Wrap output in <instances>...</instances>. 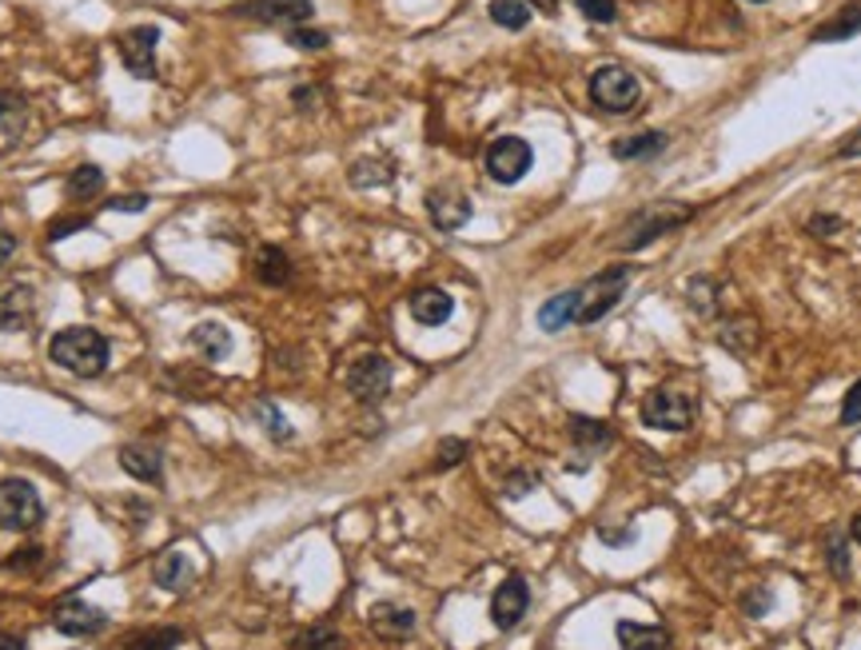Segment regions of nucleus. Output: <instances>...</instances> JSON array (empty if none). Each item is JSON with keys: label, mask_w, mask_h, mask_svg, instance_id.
Here are the masks:
<instances>
[{"label": "nucleus", "mask_w": 861, "mask_h": 650, "mask_svg": "<svg viewBox=\"0 0 861 650\" xmlns=\"http://www.w3.org/2000/svg\"><path fill=\"white\" fill-rule=\"evenodd\" d=\"M48 355L65 372L92 380V375H100L108 367V339L100 332H92V327H65V332L52 335Z\"/></svg>", "instance_id": "f257e3e1"}, {"label": "nucleus", "mask_w": 861, "mask_h": 650, "mask_svg": "<svg viewBox=\"0 0 861 650\" xmlns=\"http://www.w3.org/2000/svg\"><path fill=\"white\" fill-rule=\"evenodd\" d=\"M626 279H630V268H626V264H618V268L598 272L590 284L578 287V316H575V324H595V319H603L606 312H610V307L623 299Z\"/></svg>", "instance_id": "f03ea898"}, {"label": "nucleus", "mask_w": 861, "mask_h": 650, "mask_svg": "<svg viewBox=\"0 0 861 650\" xmlns=\"http://www.w3.org/2000/svg\"><path fill=\"white\" fill-rule=\"evenodd\" d=\"M590 100H595L603 112H630L638 105V80L635 72H626L623 65H603L590 77Z\"/></svg>", "instance_id": "7ed1b4c3"}, {"label": "nucleus", "mask_w": 861, "mask_h": 650, "mask_svg": "<svg viewBox=\"0 0 861 650\" xmlns=\"http://www.w3.org/2000/svg\"><path fill=\"white\" fill-rule=\"evenodd\" d=\"M45 508H40V495L32 483L25 479H4L0 483V526L4 531H29L40 523Z\"/></svg>", "instance_id": "20e7f679"}, {"label": "nucleus", "mask_w": 861, "mask_h": 650, "mask_svg": "<svg viewBox=\"0 0 861 650\" xmlns=\"http://www.w3.org/2000/svg\"><path fill=\"white\" fill-rule=\"evenodd\" d=\"M643 423L658 431H686L694 423V400L686 392L658 387L643 400Z\"/></svg>", "instance_id": "39448f33"}, {"label": "nucleus", "mask_w": 861, "mask_h": 650, "mask_svg": "<svg viewBox=\"0 0 861 650\" xmlns=\"http://www.w3.org/2000/svg\"><path fill=\"white\" fill-rule=\"evenodd\" d=\"M530 164H535V152L522 136H499L487 148V176L495 184H519L530 173Z\"/></svg>", "instance_id": "423d86ee"}, {"label": "nucleus", "mask_w": 861, "mask_h": 650, "mask_svg": "<svg viewBox=\"0 0 861 650\" xmlns=\"http://www.w3.org/2000/svg\"><path fill=\"white\" fill-rule=\"evenodd\" d=\"M156 45H160V32L151 29V24H136V29H128L120 40H116L124 68H128L136 80L156 77Z\"/></svg>", "instance_id": "0eeeda50"}, {"label": "nucleus", "mask_w": 861, "mask_h": 650, "mask_svg": "<svg viewBox=\"0 0 861 650\" xmlns=\"http://www.w3.org/2000/svg\"><path fill=\"white\" fill-rule=\"evenodd\" d=\"M348 392L360 403H379L391 392V364L383 355H363L348 372Z\"/></svg>", "instance_id": "6e6552de"}, {"label": "nucleus", "mask_w": 861, "mask_h": 650, "mask_svg": "<svg viewBox=\"0 0 861 650\" xmlns=\"http://www.w3.org/2000/svg\"><path fill=\"white\" fill-rule=\"evenodd\" d=\"M694 211L691 208H654V211H643L635 224H630V236H623L618 239V248H626V252H635V248H646V244H654V239L663 236V232H674L678 224H686L691 220Z\"/></svg>", "instance_id": "1a4fd4ad"}, {"label": "nucleus", "mask_w": 861, "mask_h": 650, "mask_svg": "<svg viewBox=\"0 0 861 650\" xmlns=\"http://www.w3.org/2000/svg\"><path fill=\"white\" fill-rule=\"evenodd\" d=\"M530 607V587L522 583L519 574H511V579H502L499 591H495L491 599V619L499 631H511V627H519L522 614H527Z\"/></svg>", "instance_id": "9d476101"}, {"label": "nucleus", "mask_w": 861, "mask_h": 650, "mask_svg": "<svg viewBox=\"0 0 861 650\" xmlns=\"http://www.w3.org/2000/svg\"><path fill=\"white\" fill-rule=\"evenodd\" d=\"M239 17L264 20V24H284V29H300V20L312 17V0H247L239 4Z\"/></svg>", "instance_id": "9b49d317"}, {"label": "nucleus", "mask_w": 861, "mask_h": 650, "mask_svg": "<svg viewBox=\"0 0 861 650\" xmlns=\"http://www.w3.org/2000/svg\"><path fill=\"white\" fill-rule=\"evenodd\" d=\"M105 614L96 611V607L88 603H60L57 611H52V627H57L60 634H68V639H88V634L96 631H105Z\"/></svg>", "instance_id": "f8f14e48"}, {"label": "nucleus", "mask_w": 861, "mask_h": 650, "mask_svg": "<svg viewBox=\"0 0 861 650\" xmlns=\"http://www.w3.org/2000/svg\"><path fill=\"white\" fill-rule=\"evenodd\" d=\"M427 211H431V220H436L443 232H454V228H463V224L471 220V200L459 196V191L439 188V191L427 196Z\"/></svg>", "instance_id": "ddd939ff"}, {"label": "nucleus", "mask_w": 861, "mask_h": 650, "mask_svg": "<svg viewBox=\"0 0 861 650\" xmlns=\"http://www.w3.org/2000/svg\"><path fill=\"white\" fill-rule=\"evenodd\" d=\"M37 316V304H32L29 287H4L0 292V332H25Z\"/></svg>", "instance_id": "4468645a"}, {"label": "nucleus", "mask_w": 861, "mask_h": 650, "mask_svg": "<svg viewBox=\"0 0 861 650\" xmlns=\"http://www.w3.org/2000/svg\"><path fill=\"white\" fill-rule=\"evenodd\" d=\"M454 312V299L447 296L443 287H419L415 296H411V316L419 319L423 327H439L447 324Z\"/></svg>", "instance_id": "2eb2a0df"}, {"label": "nucleus", "mask_w": 861, "mask_h": 650, "mask_svg": "<svg viewBox=\"0 0 861 650\" xmlns=\"http://www.w3.org/2000/svg\"><path fill=\"white\" fill-rule=\"evenodd\" d=\"M371 631L383 634V639H408L415 631V614L408 607H391V603H379L371 607Z\"/></svg>", "instance_id": "dca6fc26"}, {"label": "nucleus", "mask_w": 861, "mask_h": 650, "mask_svg": "<svg viewBox=\"0 0 861 650\" xmlns=\"http://www.w3.org/2000/svg\"><path fill=\"white\" fill-rule=\"evenodd\" d=\"M618 647L623 650H671V631H666V627L618 622Z\"/></svg>", "instance_id": "f3484780"}, {"label": "nucleus", "mask_w": 861, "mask_h": 650, "mask_svg": "<svg viewBox=\"0 0 861 650\" xmlns=\"http://www.w3.org/2000/svg\"><path fill=\"white\" fill-rule=\"evenodd\" d=\"M192 579H196V571H192L184 551H168V555L156 559V583H160L164 591H184Z\"/></svg>", "instance_id": "a211bd4d"}, {"label": "nucleus", "mask_w": 861, "mask_h": 650, "mask_svg": "<svg viewBox=\"0 0 861 650\" xmlns=\"http://www.w3.org/2000/svg\"><path fill=\"white\" fill-rule=\"evenodd\" d=\"M192 347H196L204 360H224L232 352V332L224 324H196L192 327Z\"/></svg>", "instance_id": "6ab92c4d"}, {"label": "nucleus", "mask_w": 861, "mask_h": 650, "mask_svg": "<svg viewBox=\"0 0 861 650\" xmlns=\"http://www.w3.org/2000/svg\"><path fill=\"white\" fill-rule=\"evenodd\" d=\"M575 316H578V292H559V296L539 307V327L542 332H562L567 324H575Z\"/></svg>", "instance_id": "aec40b11"}, {"label": "nucleus", "mask_w": 861, "mask_h": 650, "mask_svg": "<svg viewBox=\"0 0 861 650\" xmlns=\"http://www.w3.org/2000/svg\"><path fill=\"white\" fill-rule=\"evenodd\" d=\"M256 276H260V284H267V287L287 284V279H292V259H287V252L272 248V244H267V248H260Z\"/></svg>", "instance_id": "412c9836"}, {"label": "nucleus", "mask_w": 861, "mask_h": 650, "mask_svg": "<svg viewBox=\"0 0 861 650\" xmlns=\"http://www.w3.org/2000/svg\"><path fill=\"white\" fill-rule=\"evenodd\" d=\"M120 467L128 471L133 479L151 483V479H160V451L156 447H124L120 451Z\"/></svg>", "instance_id": "4be33fe9"}, {"label": "nucleus", "mask_w": 861, "mask_h": 650, "mask_svg": "<svg viewBox=\"0 0 861 650\" xmlns=\"http://www.w3.org/2000/svg\"><path fill=\"white\" fill-rule=\"evenodd\" d=\"M861 32V4H850V9H842L833 20H825L822 29L814 32L818 45H833V40H850Z\"/></svg>", "instance_id": "5701e85b"}, {"label": "nucleus", "mask_w": 861, "mask_h": 650, "mask_svg": "<svg viewBox=\"0 0 861 650\" xmlns=\"http://www.w3.org/2000/svg\"><path fill=\"white\" fill-rule=\"evenodd\" d=\"M100 188H105V173H100L96 164L72 168V176H68V184H65V191L72 200H92V196H100Z\"/></svg>", "instance_id": "b1692460"}, {"label": "nucleus", "mask_w": 861, "mask_h": 650, "mask_svg": "<svg viewBox=\"0 0 861 650\" xmlns=\"http://www.w3.org/2000/svg\"><path fill=\"white\" fill-rule=\"evenodd\" d=\"M570 440H575L583 451H598V447H606V443L615 440V435H610L606 423L587 420V415H575V420H570Z\"/></svg>", "instance_id": "393cba45"}, {"label": "nucleus", "mask_w": 861, "mask_h": 650, "mask_svg": "<svg viewBox=\"0 0 861 650\" xmlns=\"http://www.w3.org/2000/svg\"><path fill=\"white\" fill-rule=\"evenodd\" d=\"M663 148H666L663 132H643V136H630V140H618L610 152H615L618 160H638V156H654V152H663Z\"/></svg>", "instance_id": "a878e982"}, {"label": "nucleus", "mask_w": 861, "mask_h": 650, "mask_svg": "<svg viewBox=\"0 0 861 650\" xmlns=\"http://www.w3.org/2000/svg\"><path fill=\"white\" fill-rule=\"evenodd\" d=\"M491 20L499 29H527L530 4L527 0H491Z\"/></svg>", "instance_id": "bb28decb"}, {"label": "nucleus", "mask_w": 861, "mask_h": 650, "mask_svg": "<svg viewBox=\"0 0 861 650\" xmlns=\"http://www.w3.org/2000/svg\"><path fill=\"white\" fill-rule=\"evenodd\" d=\"M184 634L176 631V627H164V631H144L136 634L133 642H128V650H172V647H180Z\"/></svg>", "instance_id": "cd10ccee"}, {"label": "nucleus", "mask_w": 861, "mask_h": 650, "mask_svg": "<svg viewBox=\"0 0 861 650\" xmlns=\"http://www.w3.org/2000/svg\"><path fill=\"white\" fill-rule=\"evenodd\" d=\"M300 650H348V647H343V639L332 627H315V631H307L300 639Z\"/></svg>", "instance_id": "c85d7f7f"}, {"label": "nucleus", "mask_w": 861, "mask_h": 650, "mask_svg": "<svg viewBox=\"0 0 861 650\" xmlns=\"http://www.w3.org/2000/svg\"><path fill=\"white\" fill-rule=\"evenodd\" d=\"M578 12L587 20H595V24H610L618 17V4L615 0H578Z\"/></svg>", "instance_id": "c756f323"}, {"label": "nucleus", "mask_w": 861, "mask_h": 650, "mask_svg": "<svg viewBox=\"0 0 861 650\" xmlns=\"http://www.w3.org/2000/svg\"><path fill=\"white\" fill-rule=\"evenodd\" d=\"M287 40H292L295 48H303V52H320V48H327V32L320 29H287Z\"/></svg>", "instance_id": "7c9ffc66"}, {"label": "nucleus", "mask_w": 861, "mask_h": 650, "mask_svg": "<svg viewBox=\"0 0 861 650\" xmlns=\"http://www.w3.org/2000/svg\"><path fill=\"white\" fill-rule=\"evenodd\" d=\"M20 120H25V100L20 96H0V125H4V132H17Z\"/></svg>", "instance_id": "2f4dec72"}, {"label": "nucleus", "mask_w": 861, "mask_h": 650, "mask_svg": "<svg viewBox=\"0 0 861 650\" xmlns=\"http://www.w3.org/2000/svg\"><path fill=\"white\" fill-rule=\"evenodd\" d=\"M256 415L264 420L267 435H275V440H287V435H292V431H287V423H284V415L275 412L272 403H256Z\"/></svg>", "instance_id": "473e14b6"}, {"label": "nucleus", "mask_w": 861, "mask_h": 650, "mask_svg": "<svg viewBox=\"0 0 861 650\" xmlns=\"http://www.w3.org/2000/svg\"><path fill=\"white\" fill-rule=\"evenodd\" d=\"M88 216H60V220L48 224V239H68L72 232H85Z\"/></svg>", "instance_id": "72a5a7b5"}, {"label": "nucleus", "mask_w": 861, "mask_h": 650, "mask_svg": "<svg viewBox=\"0 0 861 650\" xmlns=\"http://www.w3.org/2000/svg\"><path fill=\"white\" fill-rule=\"evenodd\" d=\"M842 423H845V427H853V423H861V380L853 383L850 392H845V403H842Z\"/></svg>", "instance_id": "f704fd0d"}, {"label": "nucleus", "mask_w": 861, "mask_h": 650, "mask_svg": "<svg viewBox=\"0 0 861 650\" xmlns=\"http://www.w3.org/2000/svg\"><path fill=\"white\" fill-rule=\"evenodd\" d=\"M467 455V443L463 440H447V443H439V467H454V463L463 460Z\"/></svg>", "instance_id": "c9c22d12"}, {"label": "nucleus", "mask_w": 861, "mask_h": 650, "mask_svg": "<svg viewBox=\"0 0 861 650\" xmlns=\"http://www.w3.org/2000/svg\"><path fill=\"white\" fill-rule=\"evenodd\" d=\"M830 567H833V574H838V579H845V574H850V555H845L842 539H833V543H830Z\"/></svg>", "instance_id": "e433bc0d"}, {"label": "nucleus", "mask_w": 861, "mask_h": 650, "mask_svg": "<svg viewBox=\"0 0 861 650\" xmlns=\"http://www.w3.org/2000/svg\"><path fill=\"white\" fill-rule=\"evenodd\" d=\"M108 208L112 211H144L148 208V196H140V191H133V196H116V200H108Z\"/></svg>", "instance_id": "4c0bfd02"}, {"label": "nucleus", "mask_w": 861, "mask_h": 650, "mask_svg": "<svg viewBox=\"0 0 861 650\" xmlns=\"http://www.w3.org/2000/svg\"><path fill=\"white\" fill-rule=\"evenodd\" d=\"M535 483H539V475H511V479H507V495H511V499L527 495Z\"/></svg>", "instance_id": "58836bf2"}, {"label": "nucleus", "mask_w": 861, "mask_h": 650, "mask_svg": "<svg viewBox=\"0 0 861 650\" xmlns=\"http://www.w3.org/2000/svg\"><path fill=\"white\" fill-rule=\"evenodd\" d=\"M12 252H17V239H12L9 232H0V268L12 259Z\"/></svg>", "instance_id": "ea45409f"}, {"label": "nucleus", "mask_w": 861, "mask_h": 650, "mask_svg": "<svg viewBox=\"0 0 861 650\" xmlns=\"http://www.w3.org/2000/svg\"><path fill=\"white\" fill-rule=\"evenodd\" d=\"M838 156H861V132H858V140L845 144V148H842V152H838Z\"/></svg>", "instance_id": "a19ab883"}, {"label": "nucleus", "mask_w": 861, "mask_h": 650, "mask_svg": "<svg viewBox=\"0 0 861 650\" xmlns=\"http://www.w3.org/2000/svg\"><path fill=\"white\" fill-rule=\"evenodd\" d=\"M0 650H25L17 639H9V634H0Z\"/></svg>", "instance_id": "79ce46f5"}, {"label": "nucleus", "mask_w": 861, "mask_h": 650, "mask_svg": "<svg viewBox=\"0 0 861 650\" xmlns=\"http://www.w3.org/2000/svg\"><path fill=\"white\" fill-rule=\"evenodd\" d=\"M850 535H853V543H861V515H853V523H850Z\"/></svg>", "instance_id": "37998d69"}]
</instances>
